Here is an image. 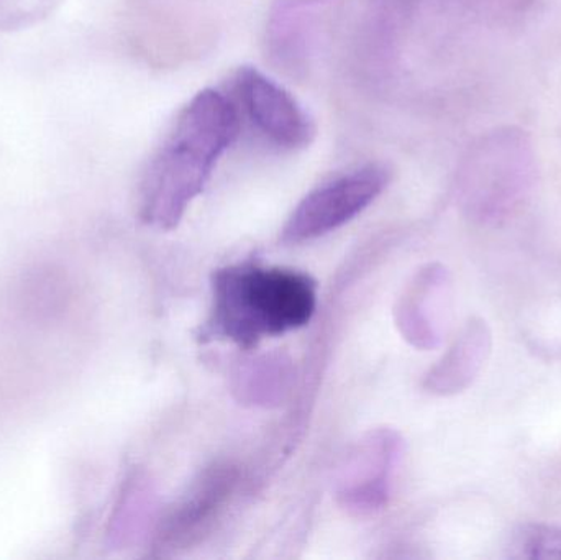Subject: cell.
<instances>
[{
	"instance_id": "obj_4",
	"label": "cell",
	"mask_w": 561,
	"mask_h": 560,
	"mask_svg": "<svg viewBox=\"0 0 561 560\" xmlns=\"http://www.w3.org/2000/svg\"><path fill=\"white\" fill-rule=\"evenodd\" d=\"M388 183V170L376 163L327 181L297 204L284 226V242L302 243L340 229L375 203Z\"/></svg>"
},
{
	"instance_id": "obj_6",
	"label": "cell",
	"mask_w": 561,
	"mask_h": 560,
	"mask_svg": "<svg viewBox=\"0 0 561 560\" xmlns=\"http://www.w3.org/2000/svg\"><path fill=\"white\" fill-rule=\"evenodd\" d=\"M233 485L236 472L230 467L209 470L168 516L160 532L161 546L176 549L204 535L232 495Z\"/></svg>"
},
{
	"instance_id": "obj_2",
	"label": "cell",
	"mask_w": 561,
	"mask_h": 560,
	"mask_svg": "<svg viewBox=\"0 0 561 560\" xmlns=\"http://www.w3.org/2000/svg\"><path fill=\"white\" fill-rule=\"evenodd\" d=\"M317 309V283L307 273L278 266L243 265L219 270L203 341L255 347L270 338L304 328Z\"/></svg>"
},
{
	"instance_id": "obj_1",
	"label": "cell",
	"mask_w": 561,
	"mask_h": 560,
	"mask_svg": "<svg viewBox=\"0 0 561 560\" xmlns=\"http://www.w3.org/2000/svg\"><path fill=\"white\" fill-rule=\"evenodd\" d=\"M239 134L236 102L214 89L194 95L145 171L141 217L158 229H174Z\"/></svg>"
},
{
	"instance_id": "obj_8",
	"label": "cell",
	"mask_w": 561,
	"mask_h": 560,
	"mask_svg": "<svg viewBox=\"0 0 561 560\" xmlns=\"http://www.w3.org/2000/svg\"><path fill=\"white\" fill-rule=\"evenodd\" d=\"M513 559L561 560V528L549 525H527L519 528L511 541Z\"/></svg>"
},
{
	"instance_id": "obj_5",
	"label": "cell",
	"mask_w": 561,
	"mask_h": 560,
	"mask_svg": "<svg viewBox=\"0 0 561 560\" xmlns=\"http://www.w3.org/2000/svg\"><path fill=\"white\" fill-rule=\"evenodd\" d=\"M240 107L266 140L284 150H299L316 137V125L289 91L253 66L236 76Z\"/></svg>"
},
{
	"instance_id": "obj_3",
	"label": "cell",
	"mask_w": 561,
	"mask_h": 560,
	"mask_svg": "<svg viewBox=\"0 0 561 560\" xmlns=\"http://www.w3.org/2000/svg\"><path fill=\"white\" fill-rule=\"evenodd\" d=\"M534 167L533 147L524 132H494L478 147L470 163L468 207L483 222H503L529 196Z\"/></svg>"
},
{
	"instance_id": "obj_7",
	"label": "cell",
	"mask_w": 561,
	"mask_h": 560,
	"mask_svg": "<svg viewBox=\"0 0 561 560\" xmlns=\"http://www.w3.org/2000/svg\"><path fill=\"white\" fill-rule=\"evenodd\" d=\"M493 351V332L481 318L467 322L448 354L428 375L432 391L442 395L458 393L473 384Z\"/></svg>"
}]
</instances>
